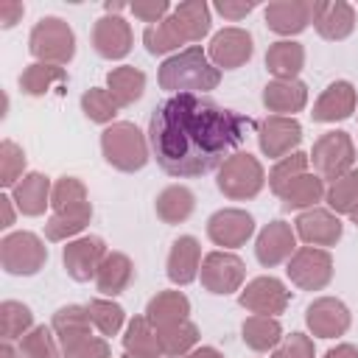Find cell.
I'll return each instance as SVG.
<instances>
[{
	"label": "cell",
	"instance_id": "obj_1",
	"mask_svg": "<svg viewBox=\"0 0 358 358\" xmlns=\"http://www.w3.org/2000/svg\"><path fill=\"white\" fill-rule=\"evenodd\" d=\"M249 117L193 92L162 101L148 123V143L159 168L187 179L218 168L243 143Z\"/></svg>",
	"mask_w": 358,
	"mask_h": 358
},
{
	"label": "cell",
	"instance_id": "obj_2",
	"mask_svg": "<svg viewBox=\"0 0 358 358\" xmlns=\"http://www.w3.org/2000/svg\"><path fill=\"white\" fill-rule=\"evenodd\" d=\"M221 81V70L210 62L207 50L199 45H190L173 56H168L159 67V87L179 95V92H193L204 95L215 90Z\"/></svg>",
	"mask_w": 358,
	"mask_h": 358
},
{
	"label": "cell",
	"instance_id": "obj_3",
	"mask_svg": "<svg viewBox=\"0 0 358 358\" xmlns=\"http://www.w3.org/2000/svg\"><path fill=\"white\" fill-rule=\"evenodd\" d=\"M148 145L151 143L145 140V134L129 120H117V123H112V126H106L101 131V154H103V159L115 171H123V173H134V171L145 168V162L151 159Z\"/></svg>",
	"mask_w": 358,
	"mask_h": 358
},
{
	"label": "cell",
	"instance_id": "obj_4",
	"mask_svg": "<svg viewBox=\"0 0 358 358\" xmlns=\"http://www.w3.org/2000/svg\"><path fill=\"white\" fill-rule=\"evenodd\" d=\"M215 185L218 190L232 199V201H246V199H255L263 185H266V171L260 165L257 157H252L249 151H235L229 154L221 165H218V173H215Z\"/></svg>",
	"mask_w": 358,
	"mask_h": 358
},
{
	"label": "cell",
	"instance_id": "obj_5",
	"mask_svg": "<svg viewBox=\"0 0 358 358\" xmlns=\"http://www.w3.org/2000/svg\"><path fill=\"white\" fill-rule=\"evenodd\" d=\"M28 50L45 64H70L76 56V34L62 17H42L28 36Z\"/></svg>",
	"mask_w": 358,
	"mask_h": 358
},
{
	"label": "cell",
	"instance_id": "obj_6",
	"mask_svg": "<svg viewBox=\"0 0 358 358\" xmlns=\"http://www.w3.org/2000/svg\"><path fill=\"white\" fill-rule=\"evenodd\" d=\"M308 157H310L313 173L333 182V179H338V176H344L347 171L355 168V143L347 131L333 129V131H324L313 143Z\"/></svg>",
	"mask_w": 358,
	"mask_h": 358
},
{
	"label": "cell",
	"instance_id": "obj_7",
	"mask_svg": "<svg viewBox=\"0 0 358 358\" xmlns=\"http://www.w3.org/2000/svg\"><path fill=\"white\" fill-rule=\"evenodd\" d=\"M48 263V246L39 235L22 229L0 241V266L14 277H31Z\"/></svg>",
	"mask_w": 358,
	"mask_h": 358
},
{
	"label": "cell",
	"instance_id": "obj_8",
	"mask_svg": "<svg viewBox=\"0 0 358 358\" xmlns=\"http://www.w3.org/2000/svg\"><path fill=\"white\" fill-rule=\"evenodd\" d=\"M288 280L302 288V291H322L333 280V257L327 249L319 246H299L288 266H285Z\"/></svg>",
	"mask_w": 358,
	"mask_h": 358
},
{
	"label": "cell",
	"instance_id": "obj_9",
	"mask_svg": "<svg viewBox=\"0 0 358 358\" xmlns=\"http://www.w3.org/2000/svg\"><path fill=\"white\" fill-rule=\"evenodd\" d=\"M199 277H201L204 291L218 294V296H227V294L241 291L243 277H246V266H243V260L235 252L215 249V252L204 255Z\"/></svg>",
	"mask_w": 358,
	"mask_h": 358
},
{
	"label": "cell",
	"instance_id": "obj_10",
	"mask_svg": "<svg viewBox=\"0 0 358 358\" xmlns=\"http://www.w3.org/2000/svg\"><path fill=\"white\" fill-rule=\"evenodd\" d=\"M238 302L249 313L280 316V313H285V308L291 302V291L285 288L282 280H277L271 274H263V277H255L252 282H246V288H241Z\"/></svg>",
	"mask_w": 358,
	"mask_h": 358
},
{
	"label": "cell",
	"instance_id": "obj_11",
	"mask_svg": "<svg viewBox=\"0 0 358 358\" xmlns=\"http://www.w3.org/2000/svg\"><path fill=\"white\" fill-rule=\"evenodd\" d=\"M106 243L98 235H78L73 241H67V246L62 249V263L64 271L76 280V282H90L98 274V266L106 257Z\"/></svg>",
	"mask_w": 358,
	"mask_h": 358
},
{
	"label": "cell",
	"instance_id": "obj_12",
	"mask_svg": "<svg viewBox=\"0 0 358 358\" xmlns=\"http://www.w3.org/2000/svg\"><path fill=\"white\" fill-rule=\"evenodd\" d=\"M252 53H255L252 34L238 25L221 28L218 34H213L207 45V56L218 70H238L252 59Z\"/></svg>",
	"mask_w": 358,
	"mask_h": 358
},
{
	"label": "cell",
	"instance_id": "obj_13",
	"mask_svg": "<svg viewBox=\"0 0 358 358\" xmlns=\"http://www.w3.org/2000/svg\"><path fill=\"white\" fill-rule=\"evenodd\" d=\"M302 140V126L296 117L285 115H268L257 123V143L260 151L271 159H282L285 154H294Z\"/></svg>",
	"mask_w": 358,
	"mask_h": 358
},
{
	"label": "cell",
	"instance_id": "obj_14",
	"mask_svg": "<svg viewBox=\"0 0 358 358\" xmlns=\"http://www.w3.org/2000/svg\"><path fill=\"white\" fill-rule=\"evenodd\" d=\"M252 235H255V218L246 210L224 207L207 218V238L215 246H224L227 252L243 246Z\"/></svg>",
	"mask_w": 358,
	"mask_h": 358
},
{
	"label": "cell",
	"instance_id": "obj_15",
	"mask_svg": "<svg viewBox=\"0 0 358 358\" xmlns=\"http://www.w3.org/2000/svg\"><path fill=\"white\" fill-rule=\"evenodd\" d=\"M294 232L296 238L305 243V246H336L341 241V218L333 213V210H324V207H310V210H302L294 221Z\"/></svg>",
	"mask_w": 358,
	"mask_h": 358
},
{
	"label": "cell",
	"instance_id": "obj_16",
	"mask_svg": "<svg viewBox=\"0 0 358 358\" xmlns=\"http://www.w3.org/2000/svg\"><path fill=\"white\" fill-rule=\"evenodd\" d=\"M296 232L288 221H268L260 232H257V241H255V257L260 266L266 268H274L280 263H288L291 255L296 252Z\"/></svg>",
	"mask_w": 358,
	"mask_h": 358
},
{
	"label": "cell",
	"instance_id": "obj_17",
	"mask_svg": "<svg viewBox=\"0 0 358 358\" xmlns=\"http://www.w3.org/2000/svg\"><path fill=\"white\" fill-rule=\"evenodd\" d=\"M350 308L336 296H319L305 308V324L319 338H338L350 330Z\"/></svg>",
	"mask_w": 358,
	"mask_h": 358
},
{
	"label": "cell",
	"instance_id": "obj_18",
	"mask_svg": "<svg viewBox=\"0 0 358 358\" xmlns=\"http://www.w3.org/2000/svg\"><path fill=\"white\" fill-rule=\"evenodd\" d=\"M310 22L322 39L341 42L355 31V8L347 0H313Z\"/></svg>",
	"mask_w": 358,
	"mask_h": 358
},
{
	"label": "cell",
	"instance_id": "obj_19",
	"mask_svg": "<svg viewBox=\"0 0 358 358\" xmlns=\"http://www.w3.org/2000/svg\"><path fill=\"white\" fill-rule=\"evenodd\" d=\"M131 42H134L131 25H129L123 17L103 14V17L92 25V48H95L98 56H103V59H109V62L129 56Z\"/></svg>",
	"mask_w": 358,
	"mask_h": 358
},
{
	"label": "cell",
	"instance_id": "obj_20",
	"mask_svg": "<svg viewBox=\"0 0 358 358\" xmlns=\"http://www.w3.org/2000/svg\"><path fill=\"white\" fill-rule=\"evenodd\" d=\"M313 20V0H274L266 6V25L280 36L302 34Z\"/></svg>",
	"mask_w": 358,
	"mask_h": 358
},
{
	"label": "cell",
	"instance_id": "obj_21",
	"mask_svg": "<svg viewBox=\"0 0 358 358\" xmlns=\"http://www.w3.org/2000/svg\"><path fill=\"white\" fill-rule=\"evenodd\" d=\"M201 243L193 235H179L168 252V280L173 285H190L201 271Z\"/></svg>",
	"mask_w": 358,
	"mask_h": 358
},
{
	"label": "cell",
	"instance_id": "obj_22",
	"mask_svg": "<svg viewBox=\"0 0 358 358\" xmlns=\"http://www.w3.org/2000/svg\"><path fill=\"white\" fill-rule=\"evenodd\" d=\"M355 103H358V92L350 81H333L313 103V120L316 123H336V120H344L355 112Z\"/></svg>",
	"mask_w": 358,
	"mask_h": 358
},
{
	"label": "cell",
	"instance_id": "obj_23",
	"mask_svg": "<svg viewBox=\"0 0 358 358\" xmlns=\"http://www.w3.org/2000/svg\"><path fill=\"white\" fill-rule=\"evenodd\" d=\"M50 193H53V185L45 173L39 171H31L25 173L14 187H11V199L17 204V210L28 218H36L42 215L48 207H50Z\"/></svg>",
	"mask_w": 358,
	"mask_h": 358
},
{
	"label": "cell",
	"instance_id": "obj_24",
	"mask_svg": "<svg viewBox=\"0 0 358 358\" xmlns=\"http://www.w3.org/2000/svg\"><path fill=\"white\" fill-rule=\"evenodd\" d=\"M305 103H308V87L299 78H294V81H277V78H271L263 87V106L271 115L294 117L296 112L305 109Z\"/></svg>",
	"mask_w": 358,
	"mask_h": 358
},
{
	"label": "cell",
	"instance_id": "obj_25",
	"mask_svg": "<svg viewBox=\"0 0 358 358\" xmlns=\"http://www.w3.org/2000/svg\"><path fill=\"white\" fill-rule=\"evenodd\" d=\"M53 333H56V341L59 347H70V344H78L84 338L92 336V319H90V310L87 305H64L53 313V322H50Z\"/></svg>",
	"mask_w": 358,
	"mask_h": 358
},
{
	"label": "cell",
	"instance_id": "obj_26",
	"mask_svg": "<svg viewBox=\"0 0 358 358\" xmlns=\"http://www.w3.org/2000/svg\"><path fill=\"white\" fill-rule=\"evenodd\" d=\"M134 280V263L129 255L123 252H106L103 263L98 266V274H95V288L103 294V296H117L123 294Z\"/></svg>",
	"mask_w": 358,
	"mask_h": 358
},
{
	"label": "cell",
	"instance_id": "obj_27",
	"mask_svg": "<svg viewBox=\"0 0 358 358\" xmlns=\"http://www.w3.org/2000/svg\"><path fill=\"white\" fill-rule=\"evenodd\" d=\"M305 67V48L294 39H280L271 42L266 50V70L277 81H294L299 70Z\"/></svg>",
	"mask_w": 358,
	"mask_h": 358
},
{
	"label": "cell",
	"instance_id": "obj_28",
	"mask_svg": "<svg viewBox=\"0 0 358 358\" xmlns=\"http://www.w3.org/2000/svg\"><path fill=\"white\" fill-rule=\"evenodd\" d=\"M190 313V299L182 291H159L145 305V319L154 327H168L185 322Z\"/></svg>",
	"mask_w": 358,
	"mask_h": 358
},
{
	"label": "cell",
	"instance_id": "obj_29",
	"mask_svg": "<svg viewBox=\"0 0 358 358\" xmlns=\"http://www.w3.org/2000/svg\"><path fill=\"white\" fill-rule=\"evenodd\" d=\"M106 90L117 106H131L145 92V73L140 67H131V64L112 67L106 73Z\"/></svg>",
	"mask_w": 358,
	"mask_h": 358
},
{
	"label": "cell",
	"instance_id": "obj_30",
	"mask_svg": "<svg viewBox=\"0 0 358 358\" xmlns=\"http://www.w3.org/2000/svg\"><path fill=\"white\" fill-rule=\"evenodd\" d=\"M154 210H157V218H159L162 224H182V221H187V218L193 215V210H196V196H193V190L185 187V185H168V187L157 196Z\"/></svg>",
	"mask_w": 358,
	"mask_h": 358
},
{
	"label": "cell",
	"instance_id": "obj_31",
	"mask_svg": "<svg viewBox=\"0 0 358 358\" xmlns=\"http://www.w3.org/2000/svg\"><path fill=\"white\" fill-rule=\"evenodd\" d=\"M324 179L319 173H302L296 176L282 193H280V201H282V210H310L316 207L322 199H324Z\"/></svg>",
	"mask_w": 358,
	"mask_h": 358
},
{
	"label": "cell",
	"instance_id": "obj_32",
	"mask_svg": "<svg viewBox=\"0 0 358 358\" xmlns=\"http://www.w3.org/2000/svg\"><path fill=\"white\" fill-rule=\"evenodd\" d=\"M70 78H67V70L59 67V64H45V62H34L28 64L22 73H20V90L31 98H39V95H48L50 90L56 87H64Z\"/></svg>",
	"mask_w": 358,
	"mask_h": 358
},
{
	"label": "cell",
	"instance_id": "obj_33",
	"mask_svg": "<svg viewBox=\"0 0 358 358\" xmlns=\"http://www.w3.org/2000/svg\"><path fill=\"white\" fill-rule=\"evenodd\" d=\"M92 218V204H81V207H73V210H59V213H50V218L45 221V238L59 243V241H73L78 238V232L87 229Z\"/></svg>",
	"mask_w": 358,
	"mask_h": 358
},
{
	"label": "cell",
	"instance_id": "obj_34",
	"mask_svg": "<svg viewBox=\"0 0 358 358\" xmlns=\"http://www.w3.org/2000/svg\"><path fill=\"white\" fill-rule=\"evenodd\" d=\"M241 338L249 350L255 352H268L282 341V327L277 322V316H246V322L241 324Z\"/></svg>",
	"mask_w": 358,
	"mask_h": 358
},
{
	"label": "cell",
	"instance_id": "obj_35",
	"mask_svg": "<svg viewBox=\"0 0 358 358\" xmlns=\"http://www.w3.org/2000/svg\"><path fill=\"white\" fill-rule=\"evenodd\" d=\"M173 20L185 36V42H201L210 34V6L204 0H185L173 8Z\"/></svg>",
	"mask_w": 358,
	"mask_h": 358
},
{
	"label": "cell",
	"instance_id": "obj_36",
	"mask_svg": "<svg viewBox=\"0 0 358 358\" xmlns=\"http://www.w3.org/2000/svg\"><path fill=\"white\" fill-rule=\"evenodd\" d=\"M143 45H145V50L154 53V56L179 53V48L187 45L185 36H182V31H179V25H176V20H173V11H171L162 22L148 25V28L143 31Z\"/></svg>",
	"mask_w": 358,
	"mask_h": 358
},
{
	"label": "cell",
	"instance_id": "obj_37",
	"mask_svg": "<svg viewBox=\"0 0 358 358\" xmlns=\"http://www.w3.org/2000/svg\"><path fill=\"white\" fill-rule=\"evenodd\" d=\"M157 336H159V347H162L165 358H182L190 350H196V344H199V327L190 319H185L179 324L157 327Z\"/></svg>",
	"mask_w": 358,
	"mask_h": 358
},
{
	"label": "cell",
	"instance_id": "obj_38",
	"mask_svg": "<svg viewBox=\"0 0 358 358\" xmlns=\"http://www.w3.org/2000/svg\"><path fill=\"white\" fill-rule=\"evenodd\" d=\"M123 350L131 352V355H162L157 327L145 319V313H143V316H134V319L126 324Z\"/></svg>",
	"mask_w": 358,
	"mask_h": 358
},
{
	"label": "cell",
	"instance_id": "obj_39",
	"mask_svg": "<svg viewBox=\"0 0 358 358\" xmlns=\"http://www.w3.org/2000/svg\"><path fill=\"white\" fill-rule=\"evenodd\" d=\"M34 327L36 324H34V313L28 305H22L17 299L0 302V336H3V341H20Z\"/></svg>",
	"mask_w": 358,
	"mask_h": 358
},
{
	"label": "cell",
	"instance_id": "obj_40",
	"mask_svg": "<svg viewBox=\"0 0 358 358\" xmlns=\"http://www.w3.org/2000/svg\"><path fill=\"white\" fill-rule=\"evenodd\" d=\"M324 201L336 215H350V210L358 204V168L333 179L324 190Z\"/></svg>",
	"mask_w": 358,
	"mask_h": 358
},
{
	"label": "cell",
	"instance_id": "obj_41",
	"mask_svg": "<svg viewBox=\"0 0 358 358\" xmlns=\"http://www.w3.org/2000/svg\"><path fill=\"white\" fill-rule=\"evenodd\" d=\"M308 165H310V157L305 151H294V154H285L282 159L274 162V168L268 171V190L274 196H280L296 176L308 173Z\"/></svg>",
	"mask_w": 358,
	"mask_h": 358
},
{
	"label": "cell",
	"instance_id": "obj_42",
	"mask_svg": "<svg viewBox=\"0 0 358 358\" xmlns=\"http://www.w3.org/2000/svg\"><path fill=\"white\" fill-rule=\"evenodd\" d=\"M20 358H62V347L56 341L53 327L36 324L20 338Z\"/></svg>",
	"mask_w": 358,
	"mask_h": 358
},
{
	"label": "cell",
	"instance_id": "obj_43",
	"mask_svg": "<svg viewBox=\"0 0 358 358\" xmlns=\"http://www.w3.org/2000/svg\"><path fill=\"white\" fill-rule=\"evenodd\" d=\"M117 103L115 98L109 95L106 87H90L84 95H81V112L92 120V123H115V115H117Z\"/></svg>",
	"mask_w": 358,
	"mask_h": 358
},
{
	"label": "cell",
	"instance_id": "obj_44",
	"mask_svg": "<svg viewBox=\"0 0 358 358\" xmlns=\"http://www.w3.org/2000/svg\"><path fill=\"white\" fill-rule=\"evenodd\" d=\"M87 310H90V319H92L95 330H98L103 338L120 333L126 313H123V308H120L117 302H112V299H90Z\"/></svg>",
	"mask_w": 358,
	"mask_h": 358
},
{
	"label": "cell",
	"instance_id": "obj_45",
	"mask_svg": "<svg viewBox=\"0 0 358 358\" xmlns=\"http://www.w3.org/2000/svg\"><path fill=\"white\" fill-rule=\"evenodd\" d=\"M81 204H90L87 199V185L76 176H62L53 182V193H50V207L53 213L59 210H73V207H81Z\"/></svg>",
	"mask_w": 358,
	"mask_h": 358
},
{
	"label": "cell",
	"instance_id": "obj_46",
	"mask_svg": "<svg viewBox=\"0 0 358 358\" xmlns=\"http://www.w3.org/2000/svg\"><path fill=\"white\" fill-rule=\"evenodd\" d=\"M25 151L14 143V140H3L0 143V185L3 187H14L22 176H25Z\"/></svg>",
	"mask_w": 358,
	"mask_h": 358
},
{
	"label": "cell",
	"instance_id": "obj_47",
	"mask_svg": "<svg viewBox=\"0 0 358 358\" xmlns=\"http://www.w3.org/2000/svg\"><path fill=\"white\" fill-rule=\"evenodd\" d=\"M62 358H112V350H109V341L103 336H90L78 344L64 347Z\"/></svg>",
	"mask_w": 358,
	"mask_h": 358
},
{
	"label": "cell",
	"instance_id": "obj_48",
	"mask_svg": "<svg viewBox=\"0 0 358 358\" xmlns=\"http://www.w3.org/2000/svg\"><path fill=\"white\" fill-rule=\"evenodd\" d=\"M271 352L274 358H313V341L305 333H291L282 336V341Z\"/></svg>",
	"mask_w": 358,
	"mask_h": 358
},
{
	"label": "cell",
	"instance_id": "obj_49",
	"mask_svg": "<svg viewBox=\"0 0 358 358\" xmlns=\"http://www.w3.org/2000/svg\"><path fill=\"white\" fill-rule=\"evenodd\" d=\"M129 11L137 20L148 22V25H157L171 14V3L168 0H134V3H129Z\"/></svg>",
	"mask_w": 358,
	"mask_h": 358
},
{
	"label": "cell",
	"instance_id": "obj_50",
	"mask_svg": "<svg viewBox=\"0 0 358 358\" xmlns=\"http://www.w3.org/2000/svg\"><path fill=\"white\" fill-rule=\"evenodd\" d=\"M224 20H229V22H238V20H243L246 14H252L255 11V3L252 0H215V6H213Z\"/></svg>",
	"mask_w": 358,
	"mask_h": 358
},
{
	"label": "cell",
	"instance_id": "obj_51",
	"mask_svg": "<svg viewBox=\"0 0 358 358\" xmlns=\"http://www.w3.org/2000/svg\"><path fill=\"white\" fill-rule=\"evenodd\" d=\"M25 14V6L20 0H0V25L3 28H14Z\"/></svg>",
	"mask_w": 358,
	"mask_h": 358
},
{
	"label": "cell",
	"instance_id": "obj_52",
	"mask_svg": "<svg viewBox=\"0 0 358 358\" xmlns=\"http://www.w3.org/2000/svg\"><path fill=\"white\" fill-rule=\"evenodd\" d=\"M14 207L17 204H14L11 193H0V229H8L14 224V218H17V210Z\"/></svg>",
	"mask_w": 358,
	"mask_h": 358
},
{
	"label": "cell",
	"instance_id": "obj_53",
	"mask_svg": "<svg viewBox=\"0 0 358 358\" xmlns=\"http://www.w3.org/2000/svg\"><path fill=\"white\" fill-rule=\"evenodd\" d=\"M324 358H358V347H352V344H336L333 350L324 352Z\"/></svg>",
	"mask_w": 358,
	"mask_h": 358
},
{
	"label": "cell",
	"instance_id": "obj_54",
	"mask_svg": "<svg viewBox=\"0 0 358 358\" xmlns=\"http://www.w3.org/2000/svg\"><path fill=\"white\" fill-rule=\"evenodd\" d=\"M182 358H224L215 347H196V350H190L187 355H182Z\"/></svg>",
	"mask_w": 358,
	"mask_h": 358
},
{
	"label": "cell",
	"instance_id": "obj_55",
	"mask_svg": "<svg viewBox=\"0 0 358 358\" xmlns=\"http://www.w3.org/2000/svg\"><path fill=\"white\" fill-rule=\"evenodd\" d=\"M103 8H106V14H112V17H120V11H123V8H129V3H120V0H109V3H103Z\"/></svg>",
	"mask_w": 358,
	"mask_h": 358
},
{
	"label": "cell",
	"instance_id": "obj_56",
	"mask_svg": "<svg viewBox=\"0 0 358 358\" xmlns=\"http://www.w3.org/2000/svg\"><path fill=\"white\" fill-rule=\"evenodd\" d=\"M0 358H20V350L11 341H3L0 344Z\"/></svg>",
	"mask_w": 358,
	"mask_h": 358
},
{
	"label": "cell",
	"instance_id": "obj_57",
	"mask_svg": "<svg viewBox=\"0 0 358 358\" xmlns=\"http://www.w3.org/2000/svg\"><path fill=\"white\" fill-rule=\"evenodd\" d=\"M350 221H352V224H355V227H358V204H355V207H352V210H350Z\"/></svg>",
	"mask_w": 358,
	"mask_h": 358
},
{
	"label": "cell",
	"instance_id": "obj_58",
	"mask_svg": "<svg viewBox=\"0 0 358 358\" xmlns=\"http://www.w3.org/2000/svg\"><path fill=\"white\" fill-rule=\"evenodd\" d=\"M123 358H165V355H131V352H123Z\"/></svg>",
	"mask_w": 358,
	"mask_h": 358
}]
</instances>
